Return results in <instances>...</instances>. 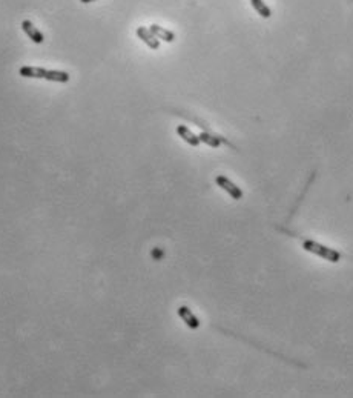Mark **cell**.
<instances>
[{
	"label": "cell",
	"instance_id": "obj_3",
	"mask_svg": "<svg viewBox=\"0 0 353 398\" xmlns=\"http://www.w3.org/2000/svg\"><path fill=\"white\" fill-rule=\"evenodd\" d=\"M215 182H217V185L221 188V189H224L230 197L233 200H241L243 199V191L233 183V182H230L227 177H224V176H218L217 179H215Z\"/></svg>",
	"mask_w": 353,
	"mask_h": 398
},
{
	"label": "cell",
	"instance_id": "obj_4",
	"mask_svg": "<svg viewBox=\"0 0 353 398\" xmlns=\"http://www.w3.org/2000/svg\"><path fill=\"white\" fill-rule=\"evenodd\" d=\"M137 35H139V39L143 40L151 49H159V48H160V40L151 32L149 28H146V26H139V28H137Z\"/></svg>",
	"mask_w": 353,
	"mask_h": 398
},
{
	"label": "cell",
	"instance_id": "obj_9",
	"mask_svg": "<svg viewBox=\"0 0 353 398\" xmlns=\"http://www.w3.org/2000/svg\"><path fill=\"white\" fill-rule=\"evenodd\" d=\"M250 3H252V6H253V9L263 17V18H269L270 15H272V11H270V8L263 2V0H250Z\"/></svg>",
	"mask_w": 353,
	"mask_h": 398
},
{
	"label": "cell",
	"instance_id": "obj_11",
	"mask_svg": "<svg viewBox=\"0 0 353 398\" xmlns=\"http://www.w3.org/2000/svg\"><path fill=\"white\" fill-rule=\"evenodd\" d=\"M152 257H154L155 260H162V258H163V251L159 249V248L152 249Z\"/></svg>",
	"mask_w": 353,
	"mask_h": 398
},
{
	"label": "cell",
	"instance_id": "obj_10",
	"mask_svg": "<svg viewBox=\"0 0 353 398\" xmlns=\"http://www.w3.org/2000/svg\"><path fill=\"white\" fill-rule=\"evenodd\" d=\"M198 139H200V142H203V143H206V145H209V146H212V148H218L220 143H221V139H220V137L212 136V134H209V132H201V134L198 136Z\"/></svg>",
	"mask_w": 353,
	"mask_h": 398
},
{
	"label": "cell",
	"instance_id": "obj_6",
	"mask_svg": "<svg viewBox=\"0 0 353 398\" xmlns=\"http://www.w3.org/2000/svg\"><path fill=\"white\" fill-rule=\"evenodd\" d=\"M22 29L25 31V34H26L34 43H43L45 37H43V34L32 25V22L23 20V22H22Z\"/></svg>",
	"mask_w": 353,
	"mask_h": 398
},
{
	"label": "cell",
	"instance_id": "obj_12",
	"mask_svg": "<svg viewBox=\"0 0 353 398\" xmlns=\"http://www.w3.org/2000/svg\"><path fill=\"white\" fill-rule=\"evenodd\" d=\"M82 3H91V2H95V0H80Z\"/></svg>",
	"mask_w": 353,
	"mask_h": 398
},
{
	"label": "cell",
	"instance_id": "obj_8",
	"mask_svg": "<svg viewBox=\"0 0 353 398\" xmlns=\"http://www.w3.org/2000/svg\"><path fill=\"white\" fill-rule=\"evenodd\" d=\"M176 134H178L186 143H189L190 146H195V148H197V146L201 143L200 139H198V136H195V134H193L187 126H184V125H178V126H176Z\"/></svg>",
	"mask_w": 353,
	"mask_h": 398
},
{
	"label": "cell",
	"instance_id": "obj_5",
	"mask_svg": "<svg viewBox=\"0 0 353 398\" xmlns=\"http://www.w3.org/2000/svg\"><path fill=\"white\" fill-rule=\"evenodd\" d=\"M178 315L190 329H198L200 328V320L192 314V311L187 306H180L178 308Z\"/></svg>",
	"mask_w": 353,
	"mask_h": 398
},
{
	"label": "cell",
	"instance_id": "obj_7",
	"mask_svg": "<svg viewBox=\"0 0 353 398\" xmlns=\"http://www.w3.org/2000/svg\"><path fill=\"white\" fill-rule=\"evenodd\" d=\"M149 29H151V32H152L159 40H163V42H168V43H172V42L175 40V34H174L172 31H169V29H166V28H163V26H160V25H157V23L151 25Z\"/></svg>",
	"mask_w": 353,
	"mask_h": 398
},
{
	"label": "cell",
	"instance_id": "obj_2",
	"mask_svg": "<svg viewBox=\"0 0 353 398\" xmlns=\"http://www.w3.org/2000/svg\"><path fill=\"white\" fill-rule=\"evenodd\" d=\"M303 248H304V251L312 252V254H315V255H318V257H321V258H324L330 263H338L341 260V254L338 251H335V249H332L326 244H321L315 240H304Z\"/></svg>",
	"mask_w": 353,
	"mask_h": 398
},
{
	"label": "cell",
	"instance_id": "obj_1",
	"mask_svg": "<svg viewBox=\"0 0 353 398\" xmlns=\"http://www.w3.org/2000/svg\"><path fill=\"white\" fill-rule=\"evenodd\" d=\"M18 74L26 79H45V80L58 82V83L69 82V74L65 71H49V69H43V68L23 66V68H20Z\"/></svg>",
	"mask_w": 353,
	"mask_h": 398
}]
</instances>
